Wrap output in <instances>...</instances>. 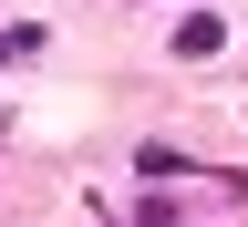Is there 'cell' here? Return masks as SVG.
I'll return each instance as SVG.
<instances>
[{
    "label": "cell",
    "instance_id": "6da1fadb",
    "mask_svg": "<svg viewBox=\"0 0 248 227\" xmlns=\"http://www.w3.org/2000/svg\"><path fill=\"white\" fill-rule=\"evenodd\" d=\"M31 42H42V31H31V21H21V31H0V62H21Z\"/></svg>",
    "mask_w": 248,
    "mask_h": 227
}]
</instances>
